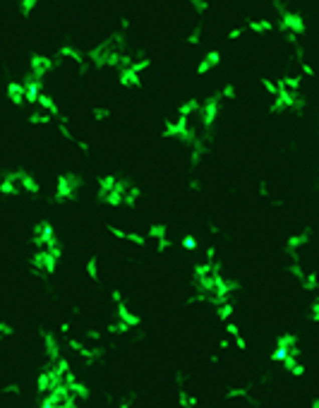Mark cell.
I'll use <instances>...</instances> for the list:
<instances>
[{
	"label": "cell",
	"mask_w": 319,
	"mask_h": 408,
	"mask_svg": "<svg viewBox=\"0 0 319 408\" xmlns=\"http://www.w3.org/2000/svg\"><path fill=\"white\" fill-rule=\"evenodd\" d=\"M55 67H58V63H55V58H51V55L34 53L32 58H29V72L39 79H44L48 72H53Z\"/></svg>",
	"instance_id": "7a4b0ae2"
},
{
	"label": "cell",
	"mask_w": 319,
	"mask_h": 408,
	"mask_svg": "<svg viewBox=\"0 0 319 408\" xmlns=\"http://www.w3.org/2000/svg\"><path fill=\"white\" fill-rule=\"evenodd\" d=\"M247 32L250 34H257V36H264V34L269 32H274L276 29V24L269 20V17H254V20H247Z\"/></svg>",
	"instance_id": "277c9868"
},
{
	"label": "cell",
	"mask_w": 319,
	"mask_h": 408,
	"mask_svg": "<svg viewBox=\"0 0 319 408\" xmlns=\"http://www.w3.org/2000/svg\"><path fill=\"white\" fill-rule=\"evenodd\" d=\"M91 118H94L96 122L108 120V118H110V108H106V106H96V108L91 110Z\"/></svg>",
	"instance_id": "ba28073f"
},
{
	"label": "cell",
	"mask_w": 319,
	"mask_h": 408,
	"mask_svg": "<svg viewBox=\"0 0 319 408\" xmlns=\"http://www.w3.org/2000/svg\"><path fill=\"white\" fill-rule=\"evenodd\" d=\"M199 41H202V24H197V27L185 36V44H190V46H197Z\"/></svg>",
	"instance_id": "9c48e42d"
},
{
	"label": "cell",
	"mask_w": 319,
	"mask_h": 408,
	"mask_svg": "<svg viewBox=\"0 0 319 408\" xmlns=\"http://www.w3.org/2000/svg\"><path fill=\"white\" fill-rule=\"evenodd\" d=\"M8 99H10L12 106H22V103H27V89H24L22 82H10V84H8Z\"/></svg>",
	"instance_id": "8992f818"
},
{
	"label": "cell",
	"mask_w": 319,
	"mask_h": 408,
	"mask_svg": "<svg viewBox=\"0 0 319 408\" xmlns=\"http://www.w3.org/2000/svg\"><path fill=\"white\" fill-rule=\"evenodd\" d=\"M118 84L125 89H142V75L134 72L132 67H125L118 72Z\"/></svg>",
	"instance_id": "3957f363"
},
{
	"label": "cell",
	"mask_w": 319,
	"mask_h": 408,
	"mask_svg": "<svg viewBox=\"0 0 319 408\" xmlns=\"http://www.w3.org/2000/svg\"><path fill=\"white\" fill-rule=\"evenodd\" d=\"M221 96H223L226 101H233V99H235V96H238V91H235V84H231V82H228V84H223V87H221Z\"/></svg>",
	"instance_id": "8fae6325"
},
{
	"label": "cell",
	"mask_w": 319,
	"mask_h": 408,
	"mask_svg": "<svg viewBox=\"0 0 319 408\" xmlns=\"http://www.w3.org/2000/svg\"><path fill=\"white\" fill-rule=\"evenodd\" d=\"M36 5H39V0H20V12H22V17H29Z\"/></svg>",
	"instance_id": "30bf717a"
},
{
	"label": "cell",
	"mask_w": 319,
	"mask_h": 408,
	"mask_svg": "<svg viewBox=\"0 0 319 408\" xmlns=\"http://www.w3.org/2000/svg\"><path fill=\"white\" fill-rule=\"evenodd\" d=\"M242 34H247V27L242 24V27H233L231 32H228V41H238Z\"/></svg>",
	"instance_id": "4fadbf2b"
},
{
	"label": "cell",
	"mask_w": 319,
	"mask_h": 408,
	"mask_svg": "<svg viewBox=\"0 0 319 408\" xmlns=\"http://www.w3.org/2000/svg\"><path fill=\"white\" fill-rule=\"evenodd\" d=\"M276 29H281L283 34H295V36H302V34L307 32V22H305V17L295 10H283L281 12V17H278V22H276Z\"/></svg>",
	"instance_id": "6da1fadb"
},
{
	"label": "cell",
	"mask_w": 319,
	"mask_h": 408,
	"mask_svg": "<svg viewBox=\"0 0 319 408\" xmlns=\"http://www.w3.org/2000/svg\"><path fill=\"white\" fill-rule=\"evenodd\" d=\"M180 247H183L185 252H195V250H197V238H195V235H183V238H180Z\"/></svg>",
	"instance_id": "52a82bcc"
},
{
	"label": "cell",
	"mask_w": 319,
	"mask_h": 408,
	"mask_svg": "<svg viewBox=\"0 0 319 408\" xmlns=\"http://www.w3.org/2000/svg\"><path fill=\"white\" fill-rule=\"evenodd\" d=\"M190 5H192V10L197 12V15H204V12L209 10V0H187Z\"/></svg>",
	"instance_id": "7c38bea8"
},
{
	"label": "cell",
	"mask_w": 319,
	"mask_h": 408,
	"mask_svg": "<svg viewBox=\"0 0 319 408\" xmlns=\"http://www.w3.org/2000/svg\"><path fill=\"white\" fill-rule=\"evenodd\" d=\"M221 65V53L219 51H209L202 55V60L197 63V75H209L211 70H216Z\"/></svg>",
	"instance_id": "5b68a950"
},
{
	"label": "cell",
	"mask_w": 319,
	"mask_h": 408,
	"mask_svg": "<svg viewBox=\"0 0 319 408\" xmlns=\"http://www.w3.org/2000/svg\"><path fill=\"white\" fill-rule=\"evenodd\" d=\"M300 72H302V75H307V77H314V75H317V72H314V67L309 65L307 60H305V63H300Z\"/></svg>",
	"instance_id": "5bb4252c"
}]
</instances>
